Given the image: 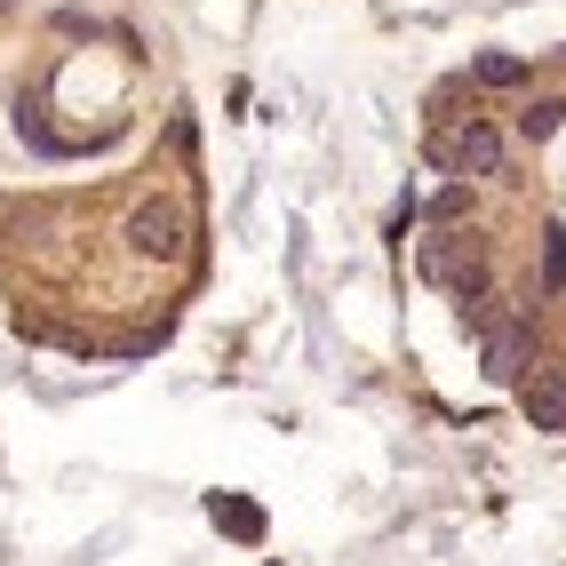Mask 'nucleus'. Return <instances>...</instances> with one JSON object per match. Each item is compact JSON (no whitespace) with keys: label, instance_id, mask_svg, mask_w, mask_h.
I'll list each match as a JSON object with an SVG mask.
<instances>
[{"label":"nucleus","instance_id":"obj_1","mask_svg":"<svg viewBox=\"0 0 566 566\" xmlns=\"http://www.w3.org/2000/svg\"><path fill=\"white\" fill-rule=\"evenodd\" d=\"M431 160L455 168V176H503V128L471 112V120H455V128L431 136Z\"/></svg>","mask_w":566,"mask_h":566},{"label":"nucleus","instance_id":"obj_2","mask_svg":"<svg viewBox=\"0 0 566 566\" xmlns=\"http://www.w3.org/2000/svg\"><path fill=\"white\" fill-rule=\"evenodd\" d=\"M479 335H486V375H495V384H526V327H518V319H503L495 304H486Z\"/></svg>","mask_w":566,"mask_h":566},{"label":"nucleus","instance_id":"obj_5","mask_svg":"<svg viewBox=\"0 0 566 566\" xmlns=\"http://www.w3.org/2000/svg\"><path fill=\"white\" fill-rule=\"evenodd\" d=\"M471 81H479V88H518L526 64H518L511 49H486V56H471Z\"/></svg>","mask_w":566,"mask_h":566},{"label":"nucleus","instance_id":"obj_6","mask_svg":"<svg viewBox=\"0 0 566 566\" xmlns=\"http://www.w3.org/2000/svg\"><path fill=\"white\" fill-rule=\"evenodd\" d=\"M558 120H566V104H558V96H535V104L518 112V136H526V144H551Z\"/></svg>","mask_w":566,"mask_h":566},{"label":"nucleus","instance_id":"obj_8","mask_svg":"<svg viewBox=\"0 0 566 566\" xmlns=\"http://www.w3.org/2000/svg\"><path fill=\"white\" fill-rule=\"evenodd\" d=\"M543 287H566V216L543 223Z\"/></svg>","mask_w":566,"mask_h":566},{"label":"nucleus","instance_id":"obj_7","mask_svg":"<svg viewBox=\"0 0 566 566\" xmlns=\"http://www.w3.org/2000/svg\"><path fill=\"white\" fill-rule=\"evenodd\" d=\"M216 526H223V535H240V543H255V535H263V511H255V503H232V495H216Z\"/></svg>","mask_w":566,"mask_h":566},{"label":"nucleus","instance_id":"obj_4","mask_svg":"<svg viewBox=\"0 0 566 566\" xmlns=\"http://www.w3.org/2000/svg\"><path fill=\"white\" fill-rule=\"evenodd\" d=\"M176 240H184V216L176 208H136L128 216V248L136 255H176Z\"/></svg>","mask_w":566,"mask_h":566},{"label":"nucleus","instance_id":"obj_3","mask_svg":"<svg viewBox=\"0 0 566 566\" xmlns=\"http://www.w3.org/2000/svg\"><path fill=\"white\" fill-rule=\"evenodd\" d=\"M518 407H526V423H535V431H566V375H526Z\"/></svg>","mask_w":566,"mask_h":566}]
</instances>
